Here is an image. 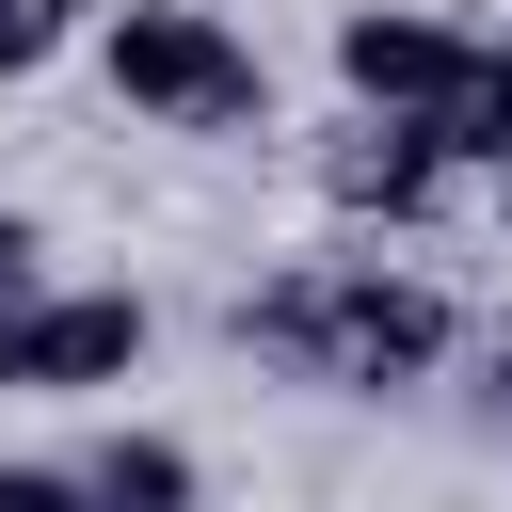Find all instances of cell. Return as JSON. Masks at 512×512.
Wrapping results in <instances>:
<instances>
[{
    "label": "cell",
    "instance_id": "obj_1",
    "mask_svg": "<svg viewBox=\"0 0 512 512\" xmlns=\"http://www.w3.org/2000/svg\"><path fill=\"white\" fill-rule=\"evenodd\" d=\"M224 352L272 384H320V400H416L464 352V304L400 256H304V272H256L224 304Z\"/></svg>",
    "mask_w": 512,
    "mask_h": 512
},
{
    "label": "cell",
    "instance_id": "obj_2",
    "mask_svg": "<svg viewBox=\"0 0 512 512\" xmlns=\"http://www.w3.org/2000/svg\"><path fill=\"white\" fill-rule=\"evenodd\" d=\"M96 80H112V112H128V128H192V144L272 128V64H256V32H240V16H208V0H112Z\"/></svg>",
    "mask_w": 512,
    "mask_h": 512
},
{
    "label": "cell",
    "instance_id": "obj_3",
    "mask_svg": "<svg viewBox=\"0 0 512 512\" xmlns=\"http://www.w3.org/2000/svg\"><path fill=\"white\" fill-rule=\"evenodd\" d=\"M480 80H496V32H464V16H432V0H352V16H336V96H352V112L448 128Z\"/></svg>",
    "mask_w": 512,
    "mask_h": 512
},
{
    "label": "cell",
    "instance_id": "obj_4",
    "mask_svg": "<svg viewBox=\"0 0 512 512\" xmlns=\"http://www.w3.org/2000/svg\"><path fill=\"white\" fill-rule=\"evenodd\" d=\"M144 352H160V304L112 288V272H64V288L0 336V400H112Z\"/></svg>",
    "mask_w": 512,
    "mask_h": 512
},
{
    "label": "cell",
    "instance_id": "obj_5",
    "mask_svg": "<svg viewBox=\"0 0 512 512\" xmlns=\"http://www.w3.org/2000/svg\"><path fill=\"white\" fill-rule=\"evenodd\" d=\"M304 176H320V208H336V224H384V240H400V224H432V208L464 192L448 128H400V112H336Z\"/></svg>",
    "mask_w": 512,
    "mask_h": 512
},
{
    "label": "cell",
    "instance_id": "obj_6",
    "mask_svg": "<svg viewBox=\"0 0 512 512\" xmlns=\"http://www.w3.org/2000/svg\"><path fill=\"white\" fill-rule=\"evenodd\" d=\"M80 480H96V512H208V464H192L160 416H112V432L80 448Z\"/></svg>",
    "mask_w": 512,
    "mask_h": 512
},
{
    "label": "cell",
    "instance_id": "obj_7",
    "mask_svg": "<svg viewBox=\"0 0 512 512\" xmlns=\"http://www.w3.org/2000/svg\"><path fill=\"white\" fill-rule=\"evenodd\" d=\"M80 32H112V0H0V80H32V64H64Z\"/></svg>",
    "mask_w": 512,
    "mask_h": 512
},
{
    "label": "cell",
    "instance_id": "obj_8",
    "mask_svg": "<svg viewBox=\"0 0 512 512\" xmlns=\"http://www.w3.org/2000/svg\"><path fill=\"white\" fill-rule=\"evenodd\" d=\"M48 288H64V272H48V224H32V208H0V336H16Z\"/></svg>",
    "mask_w": 512,
    "mask_h": 512
},
{
    "label": "cell",
    "instance_id": "obj_9",
    "mask_svg": "<svg viewBox=\"0 0 512 512\" xmlns=\"http://www.w3.org/2000/svg\"><path fill=\"white\" fill-rule=\"evenodd\" d=\"M0 512H96L80 464H0Z\"/></svg>",
    "mask_w": 512,
    "mask_h": 512
},
{
    "label": "cell",
    "instance_id": "obj_10",
    "mask_svg": "<svg viewBox=\"0 0 512 512\" xmlns=\"http://www.w3.org/2000/svg\"><path fill=\"white\" fill-rule=\"evenodd\" d=\"M480 208H496V240H512V160H496V176H480Z\"/></svg>",
    "mask_w": 512,
    "mask_h": 512
}]
</instances>
